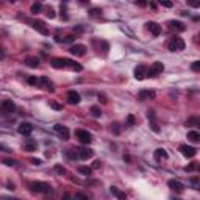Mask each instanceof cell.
Masks as SVG:
<instances>
[{"mask_svg":"<svg viewBox=\"0 0 200 200\" xmlns=\"http://www.w3.org/2000/svg\"><path fill=\"white\" fill-rule=\"evenodd\" d=\"M30 189L33 192H38V194H47L52 191L50 184L49 183H44V181H31L30 183Z\"/></svg>","mask_w":200,"mask_h":200,"instance_id":"obj_1","label":"cell"},{"mask_svg":"<svg viewBox=\"0 0 200 200\" xmlns=\"http://www.w3.org/2000/svg\"><path fill=\"white\" fill-rule=\"evenodd\" d=\"M75 136L78 138V141H80L81 144H91V142H92V135H91L88 130L78 128V130H75Z\"/></svg>","mask_w":200,"mask_h":200,"instance_id":"obj_2","label":"cell"},{"mask_svg":"<svg viewBox=\"0 0 200 200\" xmlns=\"http://www.w3.org/2000/svg\"><path fill=\"white\" fill-rule=\"evenodd\" d=\"M164 70V64L160 61H155L149 69H147V77H158L160 74H163Z\"/></svg>","mask_w":200,"mask_h":200,"instance_id":"obj_3","label":"cell"},{"mask_svg":"<svg viewBox=\"0 0 200 200\" xmlns=\"http://www.w3.org/2000/svg\"><path fill=\"white\" fill-rule=\"evenodd\" d=\"M0 111H2L3 114H11L16 111V105L13 100H3L2 103H0Z\"/></svg>","mask_w":200,"mask_h":200,"instance_id":"obj_4","label":"cell"},{"mask_svg":"<svg viewBox=\"0 0 200 200\" xmlns=\"http://www.w3.org/2000/svg\"><path fill=\"white\" fill-rule=\"evenodd\" d=\"M169 50L172 52H180V50H184V41L181 38H172V41L169 42Z\"/></svg>","mask_w":200,"mask_h":200,"instance_id":"obj_5","label":"cell"},{"mask_svg":"<svg viewBox=\"0 0 200 200\" xmlns=\"http://www.w3.org/2000/svg\"><path fill=\"white\" fill-rule=\"evenodd\" d=\"M180 152H181L186 158H194V156L197 155V149L192 147V145H186V144L180 145Z\"/></svg>","mask_w":200,"mask_h":200,"instance_id":"obj_6","label":"cell"},{"mask_svg":"<svg viewBox=\"0 0 200 200\" xmlns=\"http://www.w3.org/2000/svg\"><path fill=\"white\" fill-rule=\"evenodd\" d=\"M69 52H70L74 56H83V55L86 53V45H83V44H74V45L69 49Z\"/></svg>","mask_w":200,"mask_h":200,"instance_id":"obj_7","label":"cell"},{"mask_svg":"<svg viewBox=\"0 0 200 200\" xmlns=\"http://www.w3.org/2000/svg\"><path fill=\"white\" fill-rule=\"evenodd\" d=\"M17 131L22 135V136H30L31 131H33V125L30 122H22L19 127H17Z\"/></svg>","mask_w":200,"mask_h":200,"instance_id":"obj_8","label":"cell"},{"mask_svg":"<svg viewBox=\"0 0 200 200\" xmlns=\"http://www.w3.org/2000/svg\"><path fill=\"white\" fill-rule=\"evenodd\" d=\"M50 64L55 69H66L67 67V58H52Z\"/></svg>","mask_w":200,"mask_h":200,"instance_id":"obj_9","label":"cell"},{"mask_svg":"<svg viewBox=\"0 0 200 200\" xmlns=\"http://www.w3.org/2000/svg\"><path fill=\"white\" fill-rule=\"evenodd\" d=\"M133 74H135V78L136 80H144L147 77V67L144 64H139V66L135 67V72Z\"/></svg>","mask_w":200,"mask_h":200,"instance_id":"obj_10","label":"cell"},{"mask_svg":"<svg viewBox=\"0 0 200 200\" xmlns=\"http://www.w3.org/2000/svg\"><path fill=\"white\" fill-rule=\"evenodd\" d=\"M53 130H55L56 133H60L61 139H64V141H67V139H69V128H67V127L56 124V125H53Z\"/></svg>","mask_w":200,"mask_h":200,"instance_id":"obj_11","label":"cell"},{"mask_svg":"<svg viewBox=\"0 0 200 200\" xmlns=\"http://www.w3.org/2000/svg\"><path fill=\"white\" fill-rule=\"evenodd\" d=\"M67 102L70 105H78L80 103V94L77 91H69L67 92Z\"/></svg>","mask_w":200,"mask_h":200,"instance_id":"obj_12","label":"cell"},{"mask_svg":"<svg viewBox=\"0 0 200 200\" xmlns=\"http://www.w3.org/2000/svg\"><path fill=\"white\" fill-rule=\"evenodd\" d=\"M147 28L150 30V33L153 36H160L161 35V25L156 22H147Z\"/></svg>","mask_w":200,"mask_h":200,"instance_id":"obj_13","label":"cell"},{"mask_svg":"<svg viewBox=\"0 0 200 200\" xmlns=\"http://www.w3.org/2000/svg\"><path fill=\"white\" fill-rule=\"evenodd\" d=\"M77 150V153H78V160H88V158H91L92 155H94V152L92 150H89V149H75Z\"/></svg>","mask_w":200,"mask_h":200,"instance_id":"obj_14","label":"cell"},{"mask_svg":"<svg viewBox=\"0 0 200 200\" xmlns=\"http://www.w3.org/2000/svg\"><path fill=\"white\" fill-rule=\"evenodd\" d=\"M155 97H156V94L153 91H149V89H142L138 94V98L139 100H147V98H155Z\"/></svg>","mask_w":200,"mask_h":200,"instance_id":"obj_15","label":"cell"},{"mask_svg":"<svg viewBox=\"0 0 200 200\" xmlns=\"http://www.w3.org/2000/svg\"><path fill=\"white\" fill-rule=\"evenodd\" d=\"M167 184H169V188H170V189H174V191H177V192H181V191L184 189L183 183H181V181H178V180H169V181H167Z\"/></svg>","mask_w":200,"mask_h":200,"instance_id":"obj_16","label":"cell"},{"mask_svg":"<svg viewBox=\"0 0 200 200\" xmlns=\"http://www.w3.org/2000/svg\"><path fill=\"white\" fill-rule=\"evenodd\" d=\"M38 86H42V88H45V89L53 91V84H52V81H50L47 77H41V78H38Z\"/></svg>","mask_w":200,"mask_h":200,"instance_id":"obj_17","label":"cell"},{"mask_svg":"<svg viewBox=\"0 0 200 200\" xmlns=\"http://www.w3.org/2000/svg\"><path fill=\"white\" fill-rule=\"evenodd\" d=\"M24 149L27 150V152H35L36 149H38V142L35 141V139H27L25 142H24Z\"/></svg>","mask_w":200,"mask_h":200,"instance_id":"obj_18","label":"cell"},{"mask_svg":"<svg viewBox=\"0 0 200 200\" xmlns=\"http://www.w3.org/2000/svg\"><path fill=\"white\" fill-rule=\"evenodd\" d=\"M169 25H170V28H174V30H177V31H184V30H186L184 24L180 22V21H170Z\"/></svg>","mask_w":200,"mask_h":200,"instance_id":"obj_19","label":"cell"},{"mask_svg":"<svg viewBox=\"0 0 200 200\" xmlns=\"http://www.w3.org/2000/svg\"><path fill=\"white\" fill-rule=\"evenodd\" d=\"M153 156H155V160H158V161H161V160H167V152L164 150V149H156L155 150V153H153Z\"/></svg>","mask_w":200,"mask_h":200,"instance_id":"obj_20","label":"cell"},{"mask_svg":"<svg viewBox=\"0 0 200 200\" xmlns=\"http://www.w3.org/2000/svg\"><path fill=\"white\" fill-rule=\"evenodd\" d=\"M25 63H27V66H30V67H33V69L39 67V58H38V56H30V58L25 60Z\"/></svg>","mask_w":200,"mask_h":200,"instance_id":"obj_21","label":"cell"},{"mask_svg":"<svg viewBox=\"0 0 200 200\" xmlns=\"http://www.w3.org/2000/svg\"><path fill=\"white\" fill-rule=\"evenodd\" d=\"M33 27H35L38 31H41L42 35H49V30L44 27V22H41V21H36V22H33Z\"/></svg>","mask_w":200,"mask_h":200,"instance_id":"obj_22","label":"cell"},{"mask_svg":"<svg viewBox=\"0 0 200 200\" xmlns=\"http://www.w3.org/2000/svg\"><path fill=\"white\" fill-rule=\"evenodd\" d=\"M110 191H111V194H114V195H116L119 200H125V198H127L125 192H121V191H119L116 186H111V188H110Z\"/></svg>","mask_w":200,"mask_h":200,"instance_id":"obj_23","label":"cell"},{"mask_svg":"<svg viewBox=\"0 0 200 200\" xmlns=\"http://www.w3.org/2000/svg\"><path fill=\"white\" fill-rule=\"evenodd\" d=\"M197 125H200V117L197 116H192L186 121V127H197Z\"/></svg>","mask_w":200,"mask_h":200,"instance_id":"obj_24","label":"cell"},{"mask_svg":"<svg viewBox=\"0 0 200 200\" xmlns=\"http://www.w3.org/2000/svg\"><path fill=\"white\" fill-rule=\"evenodd\" d=\"M188 139L192 141V142H200V133L195 131V130H192V131L188 133Z\"/></svg>","mask_w":200,"mask_h":200,"instance_id":"obj_25","label":"cell"},{"mask_svg":"<svg viewBox=\"0 0 200 200\" xmlns=\"http://www.w3.org/2000/svg\"><path fill=\"white\" fill-rule=\"evenodd\" d=\"M91 114L94 117H100V116H102V110H100V107H97V105L91 107Z\"/></svg>","mask_w":200,"mask_h":200,"instance_id":"obj_26","label":"cell"},{"mask_svg":"<svg viewBox=\"0 0 200 200\" xmlns=\"http://www.w3.org/2000/svg\"><path fill=\"white\" fill-rule=\"evenodd\" d=\"M41 10H42V3H41V2H35V3L31 5V13H33V14H38Z\"/></svg>","mask_w":200,"mask_h":200,"instance_id":"obj_27","label":"cell"},{"mask_svg":"<svg viewBox=\"0 0 200 200\" xmlns=\"http://www.w3.org/2000/svg\"><path fill=\"white\" fill-rule=\"evenodd\" d=\"M78 170H80V174H83V175H86V177H89V175L92 174V169L88 167V166H80Z\"/></svg>","mask_w":200,"mask_h":200,"instance_id":"obj_28","label":"cell"},{"mask_svg":"<svg viewBox=\"0 0 200 200\" xmlns=\"http://www.w3.org/2000/svg\"><path fill=\"white\" fill-rule=\"evenodd\" d=\"M66 153H67V156H69V158H72V160H78V153H77V150H75V149H69Z\"/></svg>","mask_w":200,"mask_h":200,"instance_id":"obj_29","label":"cell"},{"mask_svg":"<svg viewBox=\"0 0 200 200\" xmlns=\"http://www.w3.org/2000/svg\"><path fill=\"white\" fill-rule=\"evenodd\" d=\"M74 198H75V200H89V195H86V194H83V192H77Z\"/></svg>","mask_w":200,"mask_h":200,"instance_id":"obj_30","label":"cell"},{"mask_svg":"<svg viewBox=\"0 0 200 200\" xmlns=\"http://www.w3.org/2000/svg\"><path fill=\"white\" fill-rule=\"evenodd\" d=\"M27 83L31 84V86H38V78L36 77H28L27 78Z\"/></svg>","mask_w":200,"mask_h":200,"instance_id":"obj_31","label":"cell"},{"mask_svg":"<svg viewBox=\"0 0 200 200\" xmlns=\"http://www.w3.org/2000/svg\"><path fill=\"white\" fill-rule=\"evenodd\" d=\"M150 128H152V130H153L155 133H160V130H161V128L158 127V124H156L155 121H150Z\"/></svg>","mask_w":200,"mask_h":200,"instance_id":"obj_32","label":"cell"},{"mask_svg":"<svg viewBox=\"0 0 200 200\" xmlns=\"http://www.w3.org/2000/svg\"><path fill=\"white\" fill-rule=\"evenodd\" d=\"M111 130H113L116 135H119V133H121V125H119L117 122H114V124H111Z\"/></svg>","mask_w":200,"mask_h":200,"instance_id":"obj_33","label":"cell"},{"mask_svg":"<svg viewBox=\"0 0 200 200\" xmlns=\"http://www.w3.org/2000/svg\"><path fill=\"white\" fill-rule=\"evenodd\" d=\"M77 38L75 36H66L64 39H60V38H56V41H63V42H74Z\"/></svg>","mask_w":200,"mask_h":200,"instance_id":"obj_34","label":"cell"},{"mask_svg":"<svg viewBox=\"0 0 200 200\" xmlns=\"http://www.w3.org/2000/svg\"><path fill=\"white\" fill-rule=\"evenodd\" d=\"M135 124H136V119H135V116H133V114L127 116V125H135Z\"/></svg>","mask_w":200,"mask_h":200,"instance_id":"obj_35","label":"cell"},{"mask_svg":"<svg viewBox=\"0 0 200 200\" xmlns=\"http://www.w3.org/2000/svg\"><path fill=\"white\" fill-rule=\"evenodd\" d=\"M195 169H197V163H191L189 166H186V167H184V170H186V172H192V170H195Z\"/></svg>","mask_w":200,"mask_h":200,"instance_id":"obj_36","label":"cell"},{"mask_svg":"<svg viewBox=\"0 0 200 200\" xmlns=\"http://www.w3.org/2000/svg\"><path fill=\"white\" fill-rule=\"evenodd\" d=\"M191 69H192L194 72H198V70H200V61H194L192 66H191Z\"/></svg>","mask_w":200,"mask_h":200,"instance_id":"obj_37","label":"cell"},{"mask_svg":"<svg viewBox=\"0 0 200 200\" xmlns=\"http://www.w3.org/2000/svg\"><path fill=\"white\" fill-rule=\"evenodd\" d=\"M55 16H56V14H55V10H53V8H49V10H47V17H49V19H55Z\"/></svg>","mask_w":200,"mask_h":200,"instance_id":"obj_38","label":"cell"},{"mask_svg":"<svg viewBox=\"0 0 200 200\" xmlns=\"http://www.w3.org/2000/svg\"><path fill=\"white\" fill-rule=\"evenodd\" d=\"M0 152H5V153H11V149L5 144H0Z\"/></svg>","mask_w":200,"mask_h":200,"instance_id":"obj_39","label":"cell"},{"mask_svg":"<svg viewBox=\"0 0 200 200\" xmlns=\"http://www.w3.org/2000/svg\"><path fill=\"white\" fill-rule=\"evenodd\" d=\"M3 163H5L7 166H16V161H14V160H11V158H5V160H3Z\"/></svg>","mask_w":200,"mask_h":200,"instance_id":"obj_40","label":"cell"},{"mask_svg":"<svg viewBox=\"0 0 200 200\" xmlns=\"http://www.w3.org/2000/svg\"><path fill=\"white\" fill-rule=\"evenodd\" d=\"M100 164H102V161H100V160H95V161L92 163L91 169H92V170H94V169H98V167H100Z\"/></svg>","mask_w":200,"mask_h":200,"instance_id":"obj_41","label":"cell"},{"mask_svg":"<svg viewBox=\"0 0 200 200\" xmlns=\"http://www.w3.org/2000/svg\"><path fill=\"white\" fill-rule=\"evenodd\" d=\"M191 183L194 184V188H195V189H198V178H197V177L191 178Z\"/></svg>","mask_w":200,"mask_h":200,"instance_id":"obj_42","label":"cell"},{"mask_svg":"<svg viewBox=\"0 0 200 200\" xmlns=\"http://www.w3.org/2000/svg\"><path fill=\"white\" fill-rule=\"evenodd\" d=\"M50 107H52L53 110H63V107H61L60 103H55V102H52V103H50Z\"/></svg>","mask_w":200,"mask_h":200,"instance_id":"obj_43","label":"cell"},{"mask_svg":"<svg viewBox=\"0 0 200 200\" xmlns=\"http://www.w3.org/2000/svg\"><path fill=\"white\" fill-rule=\"evenodd\" d=\"M160 3H161L163 7H166V8H172V5H174L172 2H163V0H161V2H160Z\"/></svg>","mask_w":200,"mask_h":200,"instance_id":"obj_44","label":"cell"},{"mask_svg":"<svg viewBox=\"0 0 200 200\" xmlns=\"http://www.w3.org/2000/svg\"><path fill=\"white\" fill-rule=\"evenodd\" d=\"M63 200H75V198H74V197H72L69 192H66V194L63 195Z\"/></svg>","mask_w":200,"mask_h":200,"instance_id":"obj_45","label":"cell"},{"mask_svg":"<svg viewBox=\"0 0 200 200\" xmlns=\"http://www.w3.org/2000/svg\"><path fill=\"white\" fill-rule=\"evenodd\" d=\"M55 170H56L58 174H64V172H66V169H64V167H61V166H56V167H55Z\"/></svg>","mask_w":200,"mask_h":200,"instance_id":"obj_46","label":"cell"},{"mask_svg":"<svg viewBox=\"0 0 200 200\" xmlns=\"http://www.w3.org/2000/svg\"><path fill=\"white\" fill-rule=\"evenodd\" d=\"M100 13H102V11H100V10H97V8H94V10H91V14H92V16H98Z\"/></svg>","mask_w":200,"mask_h":200,"instance_id":"obj_47","label":"cell"},{"mask_svg":"<svg viewBox=\"0 0 200 200\" xmlns=\"http://www.w3.org/2000/svg\"><path fill=\"white\" fill-rule=\"evenodd\" d=\"M31 163H33L35 166H39V164H42V161H41V160H36V158H33V160H31Z\"/></svg>","mask_w":200,"mask_h":200,"instance_id":"obj_48","label":"cell"},{"mask_svg":"<svg viewBox=\"0 0 200 200\" xmlns=\"http://www.w3.org/2000/svg\"><path fill=\"white\" fill-rule=\"evenodd\" d=\"M8 189H11V191H14V189H16V186H14V183H11V181H8Z\"/></svg>","mask_w":200,"mask_h":200,"instance_id":"obj_49","label":"cell"},{"mask_svg":"<svg viewBox=\"0 0 200 200\" xmlns=\"http://www.w3.org/2000/svg\"><path fill=\"white\" fill-rule=\"evenodd\" d=\"M98 98H100V100H102V103H107V98H105L103 95H100V94H98Z\"/></svg>","mask_w":200,"mask_h":200,"instance_id":"obj_50","label":"cell"},{"mask_svg":"<svg viewBox=\"0 0 200 200\" xmlns=\"http://www.w3.org/2000/svg\"><path fill=\"white\" fill-rule=\"evenodd\" d=\"M124 160H125L127 163H130V160H131V158H130V155H125V156H124Z\"/></svg>","mask_w":200,"mask_h":200,"instance_id":"obj_51","label":"cell"},{"mask_svg":"<svg viewBox=\"0 0 200 200\" xmlns=\"http://www.w3.org/2000/svg\"><path fill=\"white\" fill-rule=\"evenodd\" d=\"M74 30H77L78 33H81V31H83V27H77V28H74Z\"/></svg>","mask_w":200,"mask_h":200,"instance_id":"obj_52","label":"cell"},{"mask_svg":"<svg viewBox=\"0 0 200 200\" xmlns=\"http://www.w3.org/2000/svg\"><path fill=\"white\" fill-rule=\"evenodd\" d=\"M11 200H21V198H11Z\"/></svg>","mask_w":200,"mask_h":200,"instance_id":"obj_53","label":"cell"}]
</instances>
